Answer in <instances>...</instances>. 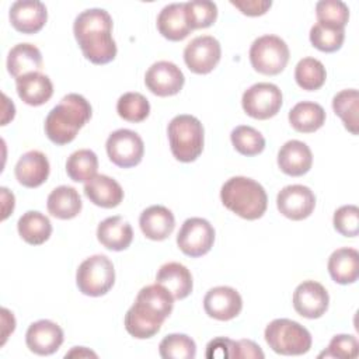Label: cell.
I'll return each instance as SVG.
<instances>
[{
  "label": "cell",
  "mask_w": 359,
  "mask_h": 359,
  "mask_svg": "<svg viewBox=\"0 0 359 359\" xmlns=\"http://www.w3.org/2000/svg\"><path fill=\"white\" fill-rule=\"evenodd\" d=\"M74 38L87 60L94 65H107L116 56V43L112 38V18L104 8L81 11L73 24Z\"/></svg>",
  "instance_id": "cell-1"
},
{
  "label": "cell",
  "mask_w": 359,
  "mask_h": 359,
  "mask_svg": "<svg viewBox=\"0 0 359 359\" xmlns=\"http://www.w3.org/2000/svg\"><path fill=\"white\" fill-rule=\"evenodd\" d=\"M91 114V105L83 95L67 94L49 111L45 119V135L55 144H67L90 121Z\"/></svg>",
  "instance_id": "cell-2"
},
{
  "label": "cell",
  "mask_w": 359,
  "mask_h": 359,
  "mask_svg": "<svg viewBox=\"0 0 359 359\" xmlns=\"http://www.w3.org/2000/svg\"><path fill=\"white\" fill-rule=\"evenodd\" d=\"M223 205L245 220H257L264 216L268 206V196L264 187L248 177H231L222 189Z\"/></svg>",
  "instance_id": "cell-3"
},
{
  "label": "cell",
  "mask_w": 359,
  "mask_h": 359,
  "mask_svg": "<svg viewBox=\"0 0 359 359\" xmlns=\"http://www.w3.org/2000/svg\"><path fill=\"white\" fill-rule=\"evenodd\" d=\"M172 156L182 163L195 161L203 150V126L194 115H177L167 128Z\"/></svg>",
  "instance_id": "cell-4"
},
{
  "label": "cell",
  "mask_w": 359,
  "mask_h": 359,
  "mask_svg": "<svg viewBox=\"0 0 359 359\" xmlns=\"http://www.w3.org/2000/svg\"><path fill=\"white\" fill-rule=\"evenodd\" d=\"M269 348L279 355H303L311 348V335L297 321L276 318L271 321L264 332Z\"/></svg>",
  "instance_id": "cell-5"
},
{
  "label": "cell",
  "mask_w": 359,
  "mask_h": 359,
  "mask_svg": "<svg viewBox=\"0 0 359 359\" xmlns=\"http://www.w3.org/2000/svg\"><path fill=\"white\" fill-rule=\"evenodd\" d=\"M115 283V269L112 261L102 255L95 254L84 259L76 272V285L79 290L91 297L107 294Z\"/></svg>",
  "instance_id": "cell-6"
},
{
  "label": "cell",
  "mask_w": 359,
  "mask_h": 359,
  "mask_svg": "<svg viewBox=\"0 0 359 359\" xmlns=\"http://www.w3.org/2000/svg\"><path fill=\"white\" fill-rule=\"evenodd\" d=\"M289 48L276 35H262L250 48V62L254 70L265 76L279 74L289 62Z\"/></svg>",
  "instance_id": "cell-7"
},
{
  "label": "cell",
  "mask_w": 359,
  "mask_h": 359,
  "mask_svg": "<svg viewBox=\"0 0 359 359\" xmlns=\"http://www.w3.org/2000/svg\"><path fill=\"white\" fill-rule=\"evenodd\" d=\"M282 102V91L276 84L272 83L252 84L244 91L241 98L244 112L248 116L259 121L275 116L279 112Z\"/></svg>",
  "instance_id": "cell-8"
},
{
  "label": "cell",
  "mask_w": 359,
  "mask_h": 359,
  "mask_svg": "<svg viewBox=\"0 0 359 359\" xmlns=\"http://www.w3.org/2000/svg\"><path fill=\"white\" fill-rule=\"evenodd\" d=\"M215 243V229L213 226L202 217L187 219L178 234L177 245L178 248L191 258H198L210 251Z\"/></svg>",
  "instance_id": "cell-9"
},
{
  "label": "cell",
  "mask_w": 359,
  "mask_h": 359,
  "mask_svg": "<svg viewBox=\"0 0 359 359\" xmlns=\"http://www.w3.org/2000/svg\"><path fill=\"white\" fill-rule=\"evenodd\" d=\"M105 147L109 160L121 168L137 165L144 154V143L142 137L130 129H118L112 132L107 139Z\"/></svg>",
  "instance_id": "cell-10"
},
{
  "label": "cell",
  "mask_w": 359,
  "mask_h": 359,
  "mask_svg": "<svg viewBox=\"0 0 359 359\" xmlns=\"http://www.w3.org/2000/svg\"><path fill=\"white\" fill-rule=\"evenodd\" d=\"M220 43L212 35L196 36L184 49V62L196 74L210 73L220 62Z\"/></svg>",
  "instance_id": "cell-11"
},
{
  "label": "cell",
  "mask_w": 359,
  "mask_h": 359,
  "mask_svg": "<svg viewBox=\"0 0 359 359\" xmlns=\"http://www.w3.org/2000/svg\"><path fill=\"white\" fill-rule=\"evenodd\" d=\"M278 210L290 220L307 219L316 206L314 192L300 184L282 188L276 196Z\"/></svg>",
  "instance_id": "cell-12"
},
{
  "label": "cell",
  "mask_w": 359,
  "mask_h": 359,
  "mask_svg": "<svg viewBox=\"0 0 359 359\" xmlns=\"http://www.w3.org/2000/svg\"><path fill=\"white\" fill-rule=\"evenodd\" d=\"M144 83L154 95L170 97L182 90L185 77L175 63L160 60L149 67L144 76Z\"/></svg>",
  "instance_id": "cell-13"
},
{
  "label": "cell",
  "mask_w": 359,
  "mask_h": 359,
  "mask_svg": "<svg viewBox=\"0 0 359 359\" xmlns=\"http://www.w3.org/2000/svg\"><path fill=\"white\" fill-rule=\"evenodd\" d=\"M328 303V292L316 280H304L293 292V307L296 313L310 320L324 316Z\"/></svg>",
  "instance_id": "cell-14"
},
{
  "label": "cell",
  "mask_w": 359,
  "mask_h": 359,
  "mask_svg": "<svg viewBox=\"0 0 359 359\" xmlns=\"http://www.w3.org/2000/svg\"><path fill=\"white\" fill-rule=\"evenodd\" d=\"M203 309L209 317L219 321H229L240 314L243 299L234 287L216 286L205 294Z\"/></svg>",
  "instance_id": "cell-15"
},
{
  "label": "cell",
  "mask_w": 359,
  "mask_h": 359,
  "mask_svg": "<svg viewBox=\"0 0 359 359\" xmlns=\"http://www.w3.org/2000/svg\"><path fill=\"white\" fill-rule=\"evenodd\" d=\"M164 320L165 317L150 306L135 300L125 314V328L132 337L137 339H147L160 331Z\"/></svg>",
  "instance_id": "cell-16"
},
{
  "label": "cell",
  "mask_w": 359,
  "mask_h": 359,
  "mask_svg": "<svg viewBox=\"0 0 359 359\" xmlns=\"http://www.w3.org/2000/svg\"><path fill=\"white\" fill-rule=\"evenodd\" d=\"M25 344L36 355H52L63 344V330L50 320L35 321L25 332Z\"/></svg>",
  "instance_id": "cell-17"
},
{
  "label": "cell",
  "mask_w": 359,
  "mask_h": 359,
  "mask_svg": "<svg viewBox=\"0 0 359 359\" xmlns=\"http://www.w3.org/2000/svg\"><path fill=\"white\" fill-rule=\"evenodd\" d=\"M10 22L22 34L39 32L48 20V11L42 1L38 0H21L15 1L10 7Z\"/></svg>",
  "instance_id": "cell-18"
},
{
  "label": "cell",
  "mask_w": 359,
  "mask_h": 359,
  "mask_svg": "<svg viewBox=\"0 0 359 359\" xmlns=\"http://www.w3.org/2000/svg\"><path fill=\"white\" fill-rule=\"evenodd\" d=\"M49 171L50 167L48 157L39 150L24 153L14 167L17 181L25 188L41 187L48 180Z\"/></svg>",
  "instance_id": "cell-19"
},
{
  "label": "cell",
  "mask_w": 359,
  "mask_h": 359,
  "mask_svg": "<svg viewBox=\"0 0 359 359\" xmlns=\"http://www.w3.org/2000/svg\"><path fill=\"white\" fill-rule=\"evenodd\" d=\"M311 164V150L300 140H289L279 149L278 165L286 175L302 177L310 171Z\"/></svg>",
  "instance_id": "cell-20"
},
{
  "label": "cell",
  "mask_w": 359,
  "mask_h": 359,
  "mask_svg": "<svg viewBox=\"0 0 359 359\" xmlns=\"http://www.w3.org/2000/svg\"><path fill=\"white\" fill-rule=\"evenodd\" d=\"M139 224L144 237L153 241H163L172 233L175 217L168 208L153 205L140 213Z\"/></svg>",
  "instance_id": "cell-21"
},
{
  "label": "cell",
  "mask_w": 359,
  "mask_h": 359,
  "mask_svg": "<svg viewBox=\"0 0 359 359\" xmlns=\"http://www.w3.org/2000/svg\"><path fill=\"white\" fill-rule=\"evenodd\" d=\"M15 87L22 102L31 107L43 105L53 95L50 79L41 72H32L15 79Z\"/></svg>",
  "instance_id": "cell-22"
},
{
  "label": "cell",
  "mask_w": 359,
  "mask_h": 359,
  "mask_svg": "<svg viewBox=\"0 0 359 359\" xmlns=\"http://www.w3.org/2000/svg\"><path fill=\"white\" fill-rule=\"evenodd\" d=\"M84 195L94 205L111 209L122 202L123 189L114 178L100 174L84 184Z\"/></svg>",
  "instance_id": "cell-23"
},
{
  "label": "cell",
  "mask_w": 359,
  "mask_h": 359,
  "mask_svg": "<svg viewBox=\"0 0 359 359\" xmlns=\"http://www.w3.org/2000/svg\"><path fill=\"white\" fill-rule=\"evenodd\" d=\"M97 238L107 250L123 251L133 240V230L121 216H111L98 224Z\"/></svg>",
  "instance_id": "cell-24"
},
{
  "label": "cell",
  "mask_w": 359,
  "mask_h": 359,
  "mask_svg": "<svg viewBox=\"0 0 359 359\" xmlns=\"http://www.w3.org/2000/svg\"><path fill=\"white\" fill-rule=\"evenodd\" d=\"M156 283L163 285L177 300L188 297L194 286L189 269L180 262H167L161 265L156 275Z\"/></svg>",
  "instance_id": "cell-25"
},
{
  "label": "cell",
  "mask_w": 359,
  "mask_h": 359,
  "mask_svg": "<svg viewBox=\"0 0 359 359\" xmlns=\"http://www.w3.org/2000/svg\"><path fill=\"white\" fill-rule=\"evenodd\" d=\"M157 29L168 41L178 42L185 39L191 32V27L185 17L184 3H172L158 13Z\"/></svg>",
  "instance_id": "cell-26"
},
{
  "label": "cell",
  "mask_w": 359,
  "mask_h": 359,
  "mask_svg": "<svg viewBox=\"0 0 359 359\" xmlns=\"http://www.w3.org/2000/svg\"><path fill=\"white\" fill-rule=\"evenodd\" d=\"M327 266L334 282L339 285L355 283L359 276V252L349 247L338 248L330 255Z\"/></svg>",
  "instance_id": "cell-27"
},
{
  "label": "cell",
  "mask_w": 359,
  "mask_h": 359,
  "mask_svg": "<svg viewBox=\"0 0 359 359\" xmlns=\"http://www.w3.org/2000/svg\"><path fill=\"white\" fill-rule=\"evenodd\" d=\"M48 212L60 220H69L76 217L83 208L81 198L73 187L60 185L55 188L46 201Z\"/></svg>",
  "instance_id": "cell-28"
},
{
  "label": "cell",
  "mask_w": 359,
  "mask_h": 359,
  "mask_svg": "<svg viewBox=\"0 0 359 359\" xmlns=\"http://www.w3.org/2000/svg\"><path fill=\"white\" fill-rule=\"evenodd\" d=\"M41 66V50L32 43H17L8 52L7 70L14 79H18L32 72H38Z\"/></svg>",
  "instance_id": "cell-29"
},
{
  "label": "cell",
  "mask_w": 359,
  "mask_h": 359,
  "mask_svg": "<svg viewBox=\"0 0 359 359\" xmlns=\"http://www.w3.org/2000/svg\"><path fill=\"white\" fill-rule=\"evenodd\" d=\"M289 123L296 132L313 133L325 123V111L317 102H297L289 111Z\"/></svg>",
  "instance_id": "cell-30"
},
{
  "label": "cell",
  "mask_w": 359,
  "mask_h": 359,
  "mask_svg": "<svg viewBox=\"0 0 359 359\" xmlns=\"http://www.w3.org/2000/svg\"><path fill=\"white\" fill-rule=\"evenodd\" d=\"M17 230L25 243L31 245H41L50 237L52 224L43 213L38 210H28L18 219Z\"/></svg>",
  "instance_id": "cell-31"
},
{
  "label": "cell",
  "mask_w": 359,
  "mask_h": 359,
  "mask_svg": "<svg viewBox=\"0 0 359 359\" xmlns=\"http://www.w3.org/2000/svg\"><path fill=\"white\" fill-rule=\"evenodd\" d=\"M98 157L90 149L72 153L66 161V172L74 182H87L97 175Z\"/></svg>",
  "instance_id": "cell-32"
},
{
  "label": "cell",
  "mask_w": 359,
  "mask_h": 359,
  "mask_svg": "<svg viewBox=\"0 0 359 359\" xmlns=\"http://www.w3.org/2000/svg\"><path fill=\"white\" fill-rule=\"evenodd\" d=\"M332 109L342 119L344 126L352 133L358 135V111L359 93L355 88L342 90L332 98Z\"/></svg>",
  "instance_id": "cell-33"
},
{
  "label": "cell",
  "mask_w": 359,
  "mask_h": 359,
  "mask_svg": "<svg viewBox=\"0 0 359 359\" xmlns=\"http://www.w3.org/2000/svg\"><path fill=\"white\" fill-rule=\"evenodd\" d=\"M327 72L324 65L314 57H303L294 69V80L297 86L306 91H316L325 83Z\"/></svg>",
  "instance_id": "cell-34"
},
{
  "label": "cell",
  "mask_w": 359,
  "mask_h": 359,
  "mask_svg": "<svg viewBox=\"0 0 359 359\" xmlns=\"http://www.w3.org/2000/svg\"><path fill=\"white\" fill-rule=\"evenodd\" d=\"M233 147L243 156L252 157L264 151L265 139L261 132L248 125L236 126L230 133Z\"/></svg>",
  "instance_id": "cell-35"
},
{
  "label": "cell",
  "mask_w": 359,
  "mask_h": 359,
  "mask_svg": "<svg viewBox=\"0 0 359 359\" xmlns=\"http://www.w3.org/2000/svg\"><path fill=\"white\" fill-rule=\"evenodd\" d=\"M118 115L133 123L144 121L150 114V104L147 98L140 93H125L119 97L116 102Z\"/></svg>",
  "instance_id": "cell-36"
},
{
  "label": "cell",
  "mask_w": 359,
  "mask_h": 359,
  "mask_svg": "<svg viewBox=\"0 0 359 359\" xmlns=\"http://www.w3.org/2000/svg\"><path fill=\"white\" fill-rule=\"evenodd\" d=\"M163 359H194L196 355L195 341L185 334H168L158 345Z\"/></svg>",
  "instance_id": "cell-37"
},
{
  "label": "cell",
  "mask_w": 359,
  "mask_h": 359,
  "mask_svg": "<svg viewBox=\"0 0 359 359\" xmlns=\"http://www.w3.org/2000/svg\"><path fill=\"white\" fill-rule=\"evenodd\" d=\"M317 22L332 28H342L349 20V8L341 0H321L316 4Z\"/></svg>",
  "instance_id": "cell-38"
},
{
  "label": "cell",
  "mask_w": 359,
  "mask_h": 359,
  "mask_svg": "<svg viewBox=\"0 0 359 359\" xmlns=\"http://www.w3.org/2000/svg\"><path fill=\"white\" fill-rule=\"evenodd\" d=\"M185 17L191 29L208 28L215 24L217 18V6L208 0H194L184 3Z\"/></svg>",
  "instance_id": "cell-39"
},
{
  "label": "cell",
  "mask_w": 359,
  "mask_h": 359,
  "mask_svg": "<svg viewBox=\"0 0 359 359\" xmlns=\"http://www.w3.org/2000/svg\"><path fill=\"white\" fill-rule=\"evenodd\" d=\"M345 39V29L332 28L323 24H314L310 29V42L311 45L325 53L335 52L341 49Z\"/></svg>",
  "instance_id": "cell-40"
},
{
  "label": "cell",
  "mask_w": 359,
  "mask_h": 359,
  "mask_svg": "<svg viewBox=\"0 0 359 359\" xmlns=\"http://www.w3.org/2000/svg\"><path fill=\"white\" fill-rule=\"evenodd\" d=\"M136 300L146 303L165 318L171 314L174 307L172 294L163 285L158 283L142 287L136 296Z\"/></svg>",
  "instance_id": "cell-41"
},
{
  "label": "cell",
  "mask_w": 359,
  "mask_h": 359,
  "mask_svg": "<svg viewBox=\"0 0 359 359\" xmlns=\"http://www.w3.org/2000/svg\"><path fill=\"white\" fill-rule=\"evenodd\" d=\"M334 229L345 237H356L359 233V209L355 205L338 208L332 217Z\"/></svg>",
  "instance_id": "cell-42"
},
{
  "label": "cell",
  "mask_w": 359,
  "mask_h": 359,
  "mask_svg": "<svg viewBox=\"0 0 359 359\" xmlns=\"http://www.w3.org/2000/svg\"><path fill=\"white\" fill-rule=\"evenodd\" d=\"M359 351V344L356 337L353 335H346V334H339L332 337V339L328 344L327 351L321 352L318 358H344V359H351L356 358Z\"/></svg>",
  "instance_id": "cell-43"
},
{
  "label": "cell",
  "mask_w": 359,
  "mask_h": 359,
  "mask_svg": "<svg viewBox=\"0 0 359 359\" xmlns=\"http://www.w3.org/2000/svg\"><path fill=\"white\" fill-rule=\"evenodd\" d=\"M234 345L236 341H231L226 337H219L206 345V353L205 356L208 359L213 358H234Z\"/></svg>",
  "instance_id": "cell-44"
},
{
  "label": "cell",
  "mask_w": 359,
  "mask_h": 359,
  "mask_svg": "<svg viewBox=\"0 0 359 359\" xmlns=\"http://www.w3.org/2000/svg\"><path fill=\"white\" fill-rule=\"evenodd\" d=\"M230 4L238 8L245 15L257 17V15L265 14L271 8L272 1L271 0H243V1L231 0Z\"/></svg>",
  "instance_id": "cell-45"
},
{
  "label": "cell",
  "mask_w": 359,
  "mask_h": 359,
  "mask_svg": "<svg viewBox=\"0 0 359 359\" xmlns=\"http://www.w3.org/2000/svg\"><path fill=\"white\" fill-rule=\"evenodd\" d=\"M265 355L262 352V349L251 339H240L236 341L234 345V358H257V359H262Z\"/></svg>",
  "instance_id": "cell-46"
},
{
  "label": "cell",
  "mask_w": 359,
  "mask_h": 359,
  "mask_svg": "<svg viewBox=\"0 0 359 359\" xmlns=\"http://www.w3.org/2000/svg\"><path fill=\"white\" fill-rule=\"evenodd\" d=\"M1 324H3V341H1V345H4L8 334H11L15 328V318L13 316V313H10L7 309H1Z\"/></svg>",
  "instance_id": "cell-47"
},
{
  "label": "cell",
  "mask_w": 359,
  "mask_h": 359,
  "mask_svg": "<svg viewBox=\"0 0 359 359\" xmlns=\"http://www.w3.org/2000/svg\"><path fill=\"white\" fill-rule=\"evenodd\" d=\"M1 199H3V220L7 219V216L10 213H13L14 210V195L11 192H8L7 188L1 187Z\"/></svg>",
  "instance_id": "cell-48"
},
{
  "label": "cell",
  "mask_w": 359,
  "mask_h": 359,
  "mask_svg": "<svg viewBox=\"0 0 359 359\" xmlns=\"http://www.w3.org/2000/svg\"><path fill=\"white\" fill-rule=\"evenodd\" d=\"M88 358V356H93V358H97V353H94L93 351H88L87 348L84 346H76L73 348L69 353L65 355V358Z\"/></svg>",
  "instance_id": "cell-49"
}]
</instances>
